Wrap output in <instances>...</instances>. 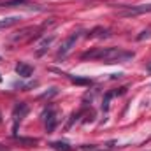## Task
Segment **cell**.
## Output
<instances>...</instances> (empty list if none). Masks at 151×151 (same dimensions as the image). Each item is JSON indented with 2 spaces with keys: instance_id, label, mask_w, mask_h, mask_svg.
I'll return each instance as SVG.
<instances>
[{
  "instance_id": "cell-1",
  "label": "cell",
  "mask_w": 151,
  "mask_h": 151,
  "mask_svg": "<svg viewBox=\"0 0 151 151\" xmlns=\"http://www.w3.org/2000/svg\"><path fill=\"white\" fill-rule=\"evenodd\" d=\"M135 55L132 51L121 49V47H97L93 51L84 53L81 58L83 60H100L104 63H123L132 60Z\"/></svg>"
},
{
  "instance_id": "cell-2",
  "label": "cell",
  "mask_w": 151,
  "mask_h": 151,
  "mask_svg": "<svg viewBox=\"0 0 151 151\" xmlns=\"http://www.w3.org/2000/svg\"><path fill=\"white\" fill-rule=\"evenodd\" d=\"M27 114H28V106L25 102H18L14 106V109H12V134H14V137L18 135V127Z\"/></svg>"
},
{
  "instance_id": "cell-3",
  "label": "cell",
  "mask_w": 151,
  "mask_h": 151,
  "mask_svg": "<svg viewBox=\"0 0 151 151\" xmlns=\"http://www.w3.org/2000/svg\"><path fill=\"white\" fill-rule=\"evenodd\" d=\"M79 37H81V32H74V34H70L69 37L65 39V40L62 42L60 49H58V58H63V56H67V55L72 51V47L76 46V42L79 40Z\"/></svg>"
},
{
  "instance_id": "cell-4",
  "label": "cell",
  "mask_w": 151,
  "mask_h": 151,
  "mask_svg": "<svg viewBox=\"0 0 151 151\" xmlns=\"http://www.w3.org/2000/svg\"><path fill=\"white\" fill-rule=\"evenodd\" d=\"M44 121H46V132H53L56 127V111L53 107L44 111Z\"/></svg>"
},
{
  "instance_id": "cell-5",
  "label": "cell",
  "mask_w": 151,
  "mask_h": 151,
  "mask_svg": "<svg viewBox=\"0 0 151 151\" xmlns=\"http://www.w3.org/2000/svg\"><path fill=\"white\" fill-rule=\"evenodd\" d=\"M53 40H55V35H49V37H44L40 42H39V46H37V49H35V55L37 56H42L47 49H49V46L53 44Z\"/></svg>"
},
{
  "instance_id": "cell-6",
  "label": "cell",
  "mask_w": 151,
  "mask_h": 151,
  "mask_svg": "<svg viewBox=\"0 0 151 151\" xmlns=\"http://www.w3.org/2000/svg\"><path fill=\"white\" fill-rule=\"evenodd\" d=\"M142 12H151V5H139V7H130L127 11L121 12V16H137V14H142Z\"/></svg>"
},
{
  "instance_id": "cell-7",
  "label": "cell",
  "mask_w": 151,
  "mask_h": 151,
  "mask_svg": "<svg viewBox=\"0 0 151 151\" xmlns=\"http://www.w3.org/2000/svg\"><path fill=\"white\" fill-rule=\"evenodd\" d=\"M16 74L19 76V77H30V76L34 74V67L21 62V63L16 65Z\"/></svg>"
},
{
  "instance_id": "cell-8",
  "label": "cell",
  "mask_w": 151,
  "mask_h": 151,
  "mask_svg": "<svg viewBox=\"0 0 151 151\" xmlns=\"http://www.w3.org/2000/svg\"><path fill=\"white\" fill-rule=\"evenodd\" d=\"M19 19H21V18H18V16H11V18L0 19V30H5V28H9V27H12V25L19 23Z\"/></svg>"
},
{
  "instance_id": "cell-9",
  "label": "cell",
  "mask_w": 151,
  "mask_h": 151,
  "mask_svg": "<svg viewBox=\"0 0 151 151\" xmlns=\"http://www.w3.org/2000/svg\"><path fill=\"white\" fill-rule=\"evenodd\" d=\"M53 150L56 151H74V148L70 146V144H67V142H62V141H56V142H51L49 144Z\"/></svg>"
},
{
  "instance_id": "cell-10",
  "label": "cell",
  "mask_w": 151,
  "mask_h": 151,
  "mask_svg": "<svg viewBox=\"0 0 151 151\" xmlns=\"http://www.w3.org/2000/svg\"><path fill=\"white\" fill-rule=\"evenodd\" d=\"M16 141L19 144H25V146H35L39 142L37 139H27V137H18V135H16Z\"/></svg>"
},
{
  "instance_id": "cell-11",
  "label": "cell",
  "mask_w": 151,
  "mask_h": 151,
  "mask_svg": "<svg viewBox=\"0 0 151 151\" xmlns=\"http://www.w3.org/2000/svg\"><path fill=\"white\" fill-rule=\"evenodd\" d=\"M69 77H70V81L76 83V84H90L91 83L90 79H81V77H72V76H69Z\"/></svg>"
},
{
  "instance_id": "cell-12",
  "label": "cell",
  "mask_w": 151,
  "mask_h": 151,
  "mask_svg": "<svg viewBox=\"0 0 151 151\" xmlns=\"http://www.w3.org/2000/svg\"><path fill=\"white\" fill-rule=\"evenodd\" d=\"M114 93H106V99H104V104H102V109L104 111H107L109 109V100H111V97H113Z\"/></svg>"
},
{
  "instance_id": "cell-13",
  "label": "cell",
  "mask_w": 151,
  "mask_h": 151,
  "mask_svg": "<svg viewBox=\"0 0 151 151\" xmlns=\"http://www.w3.org/2000/svg\"><path fill=\"white\" fill-rule=\"evenodd\" d=\"M23 2H27V0H5V2H2L0 5L9 7V5H16V4H23Z\"/></svg>"
},
{
  "instance_id": "cell-14",
  "label": "cell",
  "mask_w": 151,
  "mask_h": 151,
  "mask_svg": "<svg viewBox=\"0 0 151 151\" xmlns=\"http://www.w3.org/2000/svg\"><path fill=\"white\" fill-rule=\"evenodd\" d=\"M84 151H111V150H97V146H83Z\"/></svg>"
},
{
  "instance_id": "cell-15",
  "label": "cell",
  "mask_w": 151,
  "mask_h": 151,
  "mask_svg": "<svg viewBox=\"0 0 151 151\" xmlns=\"http://www.w3.org/2000/svg\"><path fill=\"white\" fill-rule=\"evenodd\" d=\"M150 35H151V32H150V30H148V32H142V34H141V35L137 37V40H142L144 37H150Z\"/></svg>"
},
{
  "instance_id": "cell-16",
  "label": "cell",
  "mask_w": 151,
  "mask_h": 151,
  "mask_svg": "<svg viewBox=\"0 0 151 151\" xmlns=\"http://www.w3.org/2000/svg\"><path fill=\"white\" fill-rule=\"evenodd\" d=\"M0 151H9V150H7L5 146H2V144H0Z\"/></svg>"
},
{
  "instance_id": "cell-17",
  "label": "cell",
  "mask_w": 151,
  "mask_h": 151,
  "mask_svg": "<svg viewBox=\"0 0 151 151\" xmlns=\"http://www.w3.org/2000/svg\"><path fill=\"white\" fill-rule=\"evenodd\" d=\"M146 69H148V72H151V63H148V67H146Z\"/></svg>"
},
{
  "instance_id": "cell-18",
  "label": "cell",
  "mask_w": 151,
  "mask_h": 151,
  "mask_svg": "<svg viewBox=\"0 0 151 151\" xmlns=\"http://www.w3.org/2000/svg\"><path fill=\"white\" fill-rule=\"evenodd\" d=\"M0 83H2V77H0Z\"/></svg>"
}]
</instances>
